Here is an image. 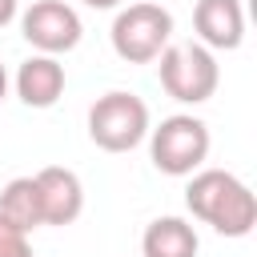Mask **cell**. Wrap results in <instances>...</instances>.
Here are the masks:
<instances>
[{"label":"cell","instance_id":"cell-1","mask_svg":"<svg viewBox=\"0 0 257 257\" xmlns=\"http://www.w3.org/2000/svg\"><path fill=\"white\" fill-rule=\"evenodd\" d=\"M185 205L197 221L213 225L221 237H249L257 225L253 189L225 169H197L185 185Z\"/></svg>","mask_w":257,"mask_h":257},{"label":"cell","instance_id":"cell-2","mask_svg":"<svg viewBox=\"0 0 257 257\" xmlns=\"http://www.w3.org/2000/svg\"><path fill=\"white\" fill-rule=\"evenodd\" d=\"M157 76H161V88L181 104H205L221 84L217 56L201 40H181V44L169 40L165 52L157 56Z\"/></svg>","mask_w":257,"mask_h":257},{"label":"cell","instance_id":"cell-3","mask_svg":"<svg viewBox=\"0 0 257 257\" xmlns=\"http://www.w3.org/2000/svg\"><path fill=\"white\" fill-rule=\"evenodd\" d=\"M209 145H213L209 124L193 112H173L157 128H149V157H153L157 173H165V177L197 173L209 157Z\"/></svg>","mask_w":257,"mask_h":257},{"label":"cell","instance_id":"cell-4","mask_svg":"<svg viewBox=\"0 0 257 257\" xmlns=\"http://www.w3.org/2000/svg\"><path fill=\"white\" fill-rule=\"evenodd\" d=\"M149 104L137 92L112 88L88 108V141L104 153H128L149 137Z\"/></svg>","mask_w":257,"mask_h":257},{"label":"cell","instance_id":"cell-5","mask_svg":"<svg viewBox=\"0 0 257 257\" xmlns=\"http://www.w3.org/2000/svg\"><path fill=\"white\" fill-rule=\"evenodd\" d=\"M112 52L128 64H153L173 40V12L149 0L124 4L112 20Z\"/></svg>","mask_w":257,"mask_h":257},{"label":"cell","instance_id":"cell-6","mask_svg":"<svg viewBox=\"0 0 257 257\" xmlns=\"http://www.w3.org/2000/svg\"><path fill=\"white\" fill-rule=\"evenodd\" d=\"M20 32L36 52L60 56V52H72L80 44L84 24H80L76 8L64 4V0H32L20 12Z\"/></svg>","mask_w":257,"mask_h":257},{"label":"cell","instance_id":"cell-7","mask_svg":"<svg viewBox=\"0 0 257 257\" xmlns=\"http://www.w3.org/2000/svg\"><path fill=\"white\" fill-rule=\"evenodd\" d=\"M36 177V189H40V213H44V225H72L80 213H84V185L72 169L64 165H44Z\"/></svg>","mask_w":257,"mask_h":257},{"label":"cell","instance_id":"cell-8","mask_svg":"<svg viewBox=\"0 0 257 257\" xmlns=\"http://www.w3.org/2000/svg\"><path fill=\"white\" fill-rule=\"evenodd\" d=\"M193 28L209 52H233L245 40V8L241 0H197Z\"/></svg>","mask_w":257,"mask_h":257},{"label":"cell","instance_id":"cell-9","mask_svg":"<svg viewBox=\"0 0 257 257\" xmlns=\"http://www.w3.org/2000/svg\"><path fill=\"white\" fill-rule=\"evenodd\" d=\"M16 96L28 108H52L64 96V64L56 56H48V52L28 56L16 68Z\"/></svg>","mask_w":257,"mask_h":257},{"label":"cell","instance_id":"cell-10","mask_svg":"<svg viewBox=\"0 0 257 257\" xmlns=\"http://www.w3.org/2000/svg\"><path fill=\"white\" fill-rule=\"evenodd\" d=\"M201 237L185 217H157L145 225L141 253L145 257H197Z\"/></svg>","mask_w":257,"mask_h":257},{"label":"cell","instance_id":"cell-11","mask_svg":"<svg viewBox=\"0 0 257 257\" xmlns=\"http://www.w3.org/2000/svg\"><path fill=\"white\" fill-rule=\"evenodd\" d=\"M0 213H4L16 229H24V233L40 229V225H44V213H40L36 177H12V181L0 189Z\"/></svg>","mask_w":257,"mask_h":257},{"label":"cell","instance_id":"cell-12","mask_svg":"<svg viewBox=\"0 0 257 257\" xmlns=\"http://www.w3.org/2000/svg\"><path fill=\"white\" fill-rule=\"evenodd\" d=\"M0 257H32L28 233H24V229H16L4 213H0Z\"/></svg>","mask_w":257,"mask_h":257},{"label":"cell","instance_id":"cell-13","mask_svg":"<svg viewBox=\"0 0 257 257\" xmlns=\"http://www.w3.org/2000/svg\"><path fill=\"white\" fill-rule=\"evenodd\" d=\"M16 12H20V0H0V28H4V24H12V20H16Z\"/></svg>","mask_w":257,"mask_h":257},{"label":"cell","instance_id":"cell-14","mask_svg":"<svg viewBox=\"0 0 257 257\" xmlns=\"http://www.w3.org/2000/svg\"><path fill=\"white\" fill-rule=\"evenodd\" d=\"M84 4H88V8H120L124 0H84Z\"/></svg>","mask_w":257,"mask_h":257},{"label":"cell","instance_id":"cell-15","mask_svg":"<svg viewBox=\"0 0 257 257\" xmlns=\"http://www.w3.org/2000/svg\"><path fill=\"white\" fill-rule=\"evenodd\" d=\"M4 96H8V68L0 64V100H4Z\"/></svg>","mask_w":257,"mask_h":257}]
</instances>
